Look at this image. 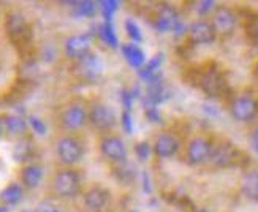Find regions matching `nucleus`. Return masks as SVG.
<instances>
[{
    "label": "nucleus",
    "instance_id": "obj_36",
    "mask_svg": "<svg viewBox=\"0 0 258 212\" xmlns=\"http://www.w3.org/2000/svg\"><path fill=\"white\" fill-rule=\"evenodd\" d=\"M133 98H135V95L132 92H128V91L122 92V103H124V106H125V111H130V108H132V100Z\"/></svg>",
    "mask_w": 258,
    "mask_h": 212
},
{
    "label": "nucleus",
    "instance_id": "obj_35",
    "mask_svg": "<svg viewBox=\"0 0 258 212\" xmlns=\"http://www.w3.org/2000/svg\"><path fill=\"white\" fill-rule=\"evenodd\" d=\"M249 141H250V146L252 149L258 154V124L252 128L250 131V136H249Z\"/></svg>",
    "mask_w": 258,
    "mask_h": 212
},
{
    "label": "nucleus",
    "instance_id": "obj_31",
    "mask_svg": "<svg viewBox=\"0 0 258 212\" xmlns=\"http://www.w3.org/2000/svg\"><path fill=\"white\" fill-rule=\"evenodd\" d=\"M216 4L214 2H211V0H205V2H198L197 4V11L200 15H205V13H209L211 10H216V7H214Z\"/></svg>",
    "mask_w": 258,
    "mask_h": 212
},
{
    "label": "nucleus",
    "instance_id": "obj_6",
    "mask_svg": "<svg viewBox=\"0 0 258 212\" xmlns=\"http://www.w3.org/2000/svg\"><path fill=\"white\" fill-rule=\"evenodd\" d=\"M238 157L239 152L231 143H220L212 146L209 163L216 168H231V166L236 165Z\"/></svg>",
    "mask_w": 258,
    "mask_h": 212
},
{
    "label": "nucleus",
    "instance_id": "obj_1",
    "mask_svg": "<svg viewBox=\"0 0 258 212\" xmlns=\"http://www.w3.org/2000/svg\"><path fill=\"white\" fill-rule=\"evenodd\" d=\"M51 188L59 198H75L81 192V176L73 168H62L54 173Z\"/></svg>",
    "mask_w": 258,
    "mask_h": 212
},
{
    "label": "nucleus",
    "instance_id": "obj_3",
    "mask_svg": "<svg viewBox=\"0 0 258 212\" xmlns=\"http://www.w3.org/2000/svg\"><path fill=\"white\" fill-rule=\"evenodd\" d=\"M87 122L95 130L108 131L111 128H114V125L117 124V117H116L114 109L109 105L97 102L87 111Z\"/></svg>",
    "mask_w": 258,
    "mask_h": 212
},
{
    "label": "nucleus",
    "instance_id": "obj_39",
    "mask_svg": "<svg viewBox=\"0 0 258 212\" xmlns=\"http://www.w3.org/2000/svg\"><path fill=\"white\" fill-rule=\"evenodd\" d=\"M194 212H211L209 209H195Z\"/></svg>",
    "mask_w": 258,
    "mask_h": 212
},
{
    "label": "nucleus",
    "instance_id": "obj_18",
    "mask_svg": "<svg viewBox=\"0 0 258 212\" xmlns=\"http://www.w3.org/2000/svg\"><path fill=\"white\" fill-rule=\"evenodd\" d=\"M43 176H44V168L40 163L30 162L21 168V182L27 188H37L43 181Z\"/></svg>",
    "mask_w": 258,
    "mask_h": 212
},
{
    "label": "nucleus",
    "instance_id": "obj_15",
    "mask_svg": "<svg viewBox=\"0 0 258 212\" xmlns=\"http://www.w3.org/2000/svg\"><path fill=\"white\" fill-rule=\"evenodd\" d=\"M187 37L194 44H211V43H214L217 33L211 22L200 19L188 26Z\"/></svg>",
    "mask_w": 258,
    "mask_h": 212
},
{
    "label": "nucleus",
    "instance_id": "obj_10",
    "mask_svg": "<svg viewBox=\"0 0 258 212\" xmlns=\"http://www.w3.org/2000/svg\"><path fill=\"white\" fill-rule=\"evenodd\" d=\"M212 146H214V144L205 136L192 138L187 144V162L195 166L209 162Z\"/></svg>",
    "mask_w": 258,
    "mask_h": 212
},
{
    "label": "nucleus",
    "instance_id": "obj_21",
    "mask_svg": "<svg viewBox=\"0 0 258 212\" xmlns=\"http://www.w3.org/2000/svg\"><path fill=\"white\" fill-rule=\"evenodd\" d=\"M32 155H33V141L29 136L18 138L13 146V151H11L13 160L19 163H26L32 159Z\"/></svg>",
    "mask_w": 258,
    "mask_h": 212
},
{
    "label": "nucleus",
    "instance_id": "obj_38",
    "mask_svg": "<svg viewBox=\"0 0 258 212\" xmlns=\"http://www.w3.org/2000/svg\"><path fill=\"white\" fill-rule=\"evenodd\" d=\"M0 212H10L7 206H0Z\"/></svg>",
    "mask_w": 258,
    "mask_h": 212
},
{
    "label": "nucleus",
    "instance_id": "obj_7",
    "mask_svg": "<svg viewBox=\"0 0 258 212\" xmlns=\"http://www.w3.org/2000/svg\"><path fill=\"white\" fill-rule=\"evenodd\" d=\"M225 78H223L222 72L211 66V68L205 70L200 76V89L203 91L208 97H220L225 92Z\"/></svg>",
    "mask_w": 258,
    "mask_h": 212
},
{
    "label": "nucleus",
    "instance_id": "obj_5",
    "mask_svg": "<svg viewBox=\"0 0 258 212\" xmlns=\"http://www.w3.org/2000/svg\"><path fill=\"white\" fill-rule=\"evenodd\" d=\"M98 148L102 155L114 163H124L127 160V146L122 138L114 136V135H106L100 139Z\"/></svg>",
    "mask_w": 258,
    "mask_h": 212
},
{
    "label": "nucleus",
    "instance_id": "obj_23",
    "mask_svg": "<svg viewBox=\"0 0 258 212\" xmlns=\"http://www.w3.org/2000/svg\"><path fill=\"white\" fill-rule=\"evenodd\" d=\"M22 196H24V190L18 182H11L8 184L2 192H0V199L2 203L7 206H16L21 203Z\"/></svg>",
    "mask_w": 258,
    "mask_h": 212
},
{
    "label": "nucleus",
    "instance_id": "obj_27",
    "mask_svg": "<svg viewBox=\"0 0 258 212\" xmlns=\"http://www.w3.org/2000/svg\"><path fill=\"white\" fill-rule=\"evenodd\" d=\"M125 30H127V35L135 41V43H140L143 40V33L141 29L138 27V24L135 22L133 19H127L125 21Z\"/></svg>",
    "mask_w": 258,
    "mask_h": 212
},
{
    "label": "nucleus",
    "instance_id": "obj_28",
    "mask_svg": "<svg viewBox=\"0 0 258 212\" xmlns=\"http://www.w3.org/2000/svg\"><path fill=\"white\" fill-rule=\"evenodd\" d=\"M117 7H119V4L114 2V0H105V2H100V10H102V15L105 18V21H111V18H113Z\"/></svg>",
    "mask_w": 258,
    "mask_h": 212
},
{
    "label": "nucleus",
    "instance_id": "obj_30",
    "mask_svg": "<svg viewBox=\"0 0 258 212\" xmlns=\"http://www.w3.org/2000/svg\"><path fill=\"white\" fill-rule=\"evenodd\" d=\"M33 212H60V209L51 201H43L35 207V210H33Z\"/></svg>",
    "mask_w": 258,
    "mask_h": 212
},
{
    "label": "nucleus",
    "instance_id": "obj_20",
    "mask_svg": "<svg viewBox=\"0 0 258 212\" xmlns=\"http://www.w3.org/2000/svg\"><path fill=\"white\" fill-rule=\"evenodd\" d=\"M120 51H122V54H124V59L127 60V63L132 66V68H143L144 66L146 55L138 44L125 43L120 46Z\"/></svg>",
    "mask_w": 258,
    "mask_h": 212
},
{
    "label": "nucleus",
    "instance_id": "obj_17",
    "mask_svg": "<svg viewBox=\"0 0 258 212\" xmlns=\"http://www.w3.org/2000/svg\"><path fill=\"white\" fill-rule=\"evenodd\" d=\"M155 27H157V30H160V32L181 30L182 24H181V19H179L177 11L170 5H162L159 8V13H157Z\"/></svg>",
    "mask_w": 258,
    "mask_h": 212
},
{
    "label": "nucleus",
    "instance_id": "obj_24",
    "mask_svg": "<svg viewBox=\"0 0 258 212\" xmlns=\"http://www.w3.org/2000/svg\"><path fill=\"white\" fill-rule=\"evenodd\" d=\"M98 35H100V38H102L108 44V46L117 48L119 40H117V35H116V32H114L113 24H111V21H105L103 24H100V27H98Z\"/></svg>",
    "mask_w": 258,
    "mask_h": 212
},
{
    "label": "nucleus",
    "instance_id": "obj_42",
    "mask_svg": "<svg viewBox=\"0 0 258 212\" xmlns=\"http://www.w3.org/2000/svg\"><path fill=\"white\" fill-rule=\"evenodd\" d=\"M132 212H138V210H132Z\"/></svg>",
    "mask_w": 258,
    "mask_h": 212
},
{
    "label": "nucleus",
    "instance_id": "obj_33",
    "mask_svg": "<svg viewBox=\"0 0 258 212\" xmlns=\"http://www.w3.org/2000/svg\"><path fill=\"white\" fill-rule=\"evenodd\" d=\"M122 127H124V130L127 133H132V130H133V120H132L130 111H124V113H122Z\"/></svg>",
    "mask_w": 258,
    "mask_h": 212
},
{
    "label": "nucleus",
    "instance_id": "obj_19",
    "mask_svg": "<svg viewBox=\"0 0 258 212\" xmlns=\"http://www.w3.org/2000/svg\"><path fill=\"white\" fill-rule=\"evenodd\" d=\"M4 119V128L5 133L10 136H15V138H22L26 136V131L29 128V122L21 117L18 114H5L2 116Z\"/></svg>",
    "mask_w": 258,
    "mask_h": 212
},
{
    "label": "nucleus",
    "instance_id": "obj_2",
    "mask_svg": "<svg viewBox=\"0 0 258 212\" xmlns=\"http://www.w3.org/2000/svg\"><path fill=\"white\" fill-rule=\"evenodd\" d=\"M54 152L57 160L65 165L67 168L80 163L84 155V146L83 143L73 135H63L57 138L54 144Z\"/></svg>",
    "mask_w": 258,
    "mask_h": 212
},
{
    "label": "nucleus",
    "instance_id": "obj_32",
    "mask_svg": "<svg viewBox=\"0 0 258 212\" xmlns=\"http://www.w3.org/2000/svg\"><path fill=\"white\" fill-rule=\"evenodd\" d=\"M146 117H148L151 122H155V124H159V122L162 120L159 109H157L155 106H149L148 109H146Z\"/></svg>",
    "mask_w": 258,
    "mask_h": 212
},
{
    "label": "nucleus",
    "instance_id": "obj_13",
    "mask_svg": "<svg viewBox=\"0 0 258 212\" xmlns=\"http://www.w3.org/2000/svg\"><path fill=\"white\" fill-rule=\"evenodd\" d=\"M111 199V193L108 188H105L103 185H91L87 188V190H84L83 193V203L84 206L92 210V212H98V210H103L108 203Z\"/></svg>",
    "mask_w": 258,
    "mask_h": 212
},
{
    "label": "nucleus",
    "instance_id": "obj_22",
    "mask_svg": "<svg viewBox=\"0 0 258 212\" xmlns=\"http://www.w3.org/2000/svg\"><path fill=\"white\" fill-rule=\"evenodd\" d=\"M241 192L247 199L258 204V170L247 171L242 176Z\"/></svg>",
    "mask_w": 258,
    "mask_h": 212
},
{
    "label": "nucleus",
    "instance_id": "obj_26",
    "mask_svg": "<svg viewBox=\"0 0 258 212\" xmlns=\"http://www.w3.org/2000/svg\"><path fill=\"white\" fill-rule=\"evenodd\" d=\"M27 122H29V127L32 128L33 133H37V135H40V136L46 135L48 127H46V124H44V122L38 116H29Z\"/></svg>",
    "mask_w": 258,
    "mask_h": 212
},
{
    "label": "nucleus",
    "instance_id": "obj_41",
    "mask_svg": "<svg viewBox=\"0 0 258 212\" xmlns=\"http://www.w3.org/2000/svg\"><path fill=\"white\" fill-rule=\"evenodd\" d=\"M22 212H33V210H22Z\"/></svg>",
    "mask_w": 258,
    "mask_h": 212
},
{
    "label": "nucleus",
    "instance_id": "obj_11",
    "mask_svg": "<svg viewBox=\"0 0 258 212\" xmlns=\"http://www.w3.org/2000/svg\"><path fill=\"white\" fill-rule=\"evenodd\" d=\"M91 48H92V38L89 33H81V35H72L65 40L63 43V51L65 55L69 59L73 60H81L83 57H86L87 54H91Z\"/></svg>",
    "mask_w": 258,
    "mask_h": 212
},
{
    "label": "nucleus",
    "instance_id": "obj_14",
    "mask_svg": "<svg viewBox=\"0 0 258 212\" xmlns=\"http://www.w3.org/2000/svg\"><path fill=\"white\" fill-rule=\"evenodd\" d=\"M181 149V143L177 136L170 131H163L155 136V141L152 144V151L159 159H171Z\"/></svg>",
    "mask_w": 258,
    "mask_h": 212
},
{
    "label": "nucleus",
    "instance_id": "obj_16",
    "mask_svg": "<svg viewBox=\"0 0 258 212\" xmlns=\"http://www.w3.org/2000/svg\"><path fill=\"white\" fill-rule=\"evenodd\" d=\"M7 32L13 41H29L30 40V27L26 18L19 13H10L7 16Z\"/></svg>",
    "mask_w": 258,
    "mask_h": 212
},
{
    "label": "nucleus",
    "instance_id": "obj_8",
    "mask_svg": "<svg viewBox=\"0 0 258 212\" xmlns=\"http://www.w3.org/2000/svg\"><path fill=\"white\" fill-rule=\"evenodd\" d=\"M59 122L63 130L67 131H76L86 125L87 122V111L80 103H72L67 106L59 117Z\"/></svg>",
    "mask_w": 258,
    "mask_h": 212
},
{
    "label": "nucleus",
    "instance_id": "obj_34",
    "mask_svg": "<svg viewBox=\"0 0 258 212\" xmlns=\"http://www.w3.org/2000/svg\"><path fill=\"white\" fill-rule=\"evenodd\" d=\"M249 35L255 43H258V16H255L249 22Z\"/></svg>",
    "mask_w": 258,
    "mask_h": 212
},
{
    "label": "nucleus",
    "instance_id": "obj_4",
    "mask_svg": "<svg viewBox=\"0 0 258 212\" xmlns=\"http://www.w3.org/2000/svg\"><path fill=\"white\" fill-rule=\"evenodd\" d=\"M230 114L238 122H252L258 114V102L250 95H238L230 103Z\"/></svg>",
    "mask_w": 258,
    "mask_h": 212
},
{
    "label": "nucleus",
    "instance_id": "obj_9",
    "mask_svg": "<svg viewBox=\"0 0 258 212\" xmlns=\"http://www.w3.org/2000/svg\"><path fill=\"white\" fill-rule=\"evenodd\" d=\"M217 35H231L238 26V18L230 7H217L211 21Z\"/></svg>",
    "mask_w": 258,
    "mask_h": 212
},
{
    "label": "nucleus",
    "instance_id": "obj_25",
    "mask_svg": "<svg viewBox=\"0 0 258 212\" xmlns=\"http://www.w3.org/2000/svg\"><path fill=\"white\" fill-rule=\"evenodd\" d=\"M73 5V15L76 18H92L97 11V4L91 0H83V2H76Z\"/></svg>",
    "mask_w": 258,
    "mask_h": 212
},
{
    "label": "nucleus",
    "instance_id": "obj_40",
    "mask_svg": "<svg viewBox=\"0 0 258 212\" xmlns=\"http://www.w3.org/2000/svg\"><path fill=\"white\" fill-rule=\"evenodd\" d=\"M255 76H256V78H258V63H256V65H255Z\"/></svg>",
    "mask_w": 258,
    "mask_h": 212
},
{
    "label": "nucleus",
    "instance_id": "obj_12",
    "mask_svg": "<svg viewBox=\"0 0 258 212\" xmlns=\"http://www.w3.org/2000/svg\"><path fill=\"white\" fill-rule=\"evenodd\" d=\"M76 73L78 76L81 78L84 81H89V83H94L97 81L100 76L103 73V63L100 60V57L97 54L91 52L87 54L86 57H83L81 60L76 62Z\"/></svg>",
    "mask_w": 258,
    "mask_h": 212
},
{
    "label": "nucleus",
    "instance_id": "obj_29",
    "mask_svg": "<svg viewBox=\"0 0 258 212\" xmlns=\"http://www.w3.org/2000/svg\"><path fill=\"white\" fill-rule=\"evenodd\" d=\"M135 154H137V157H138L140 162L149 160V155H151V146H149V143H146V141L138 143L137 146H135Z\"/></svg>",
    "mask_w": 258,
    "mask_h": 212
},
{
    "label": "nucleus",
    "instance_id": "obj_37",
    "mask_svg": "<svg viewBox=\"0 0 258 212\" xmlns=\"http://www.w3.org/2000/svg\"><path fill=\"white\" fill-rule=\"evenodd\" d=\"M5 133V128H4V119H2V116H0V136H2Z\"/></svg>",
    "mask_w": 258,
    "mask_h": 212
}]
</instances>
